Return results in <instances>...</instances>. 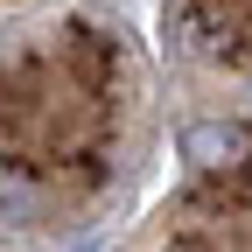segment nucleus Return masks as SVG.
I'll use <instances>...</instances> for the list:
<instances>
[{"instance_id": "obj_1", "label": "nucleus", "mask_w": 252, "mask_h": 252, "mask_svg": "<svg viewBox=\"0 0 252 252\" xmlns=\"http://www.w3.org/2000/svg\"><path fill=\"white\" fill-rule=\"evenodd\" d=\"M252 154V133L231 119H196V126H182V161H196V168H238Z\"/></svg>"}]
</instances>
